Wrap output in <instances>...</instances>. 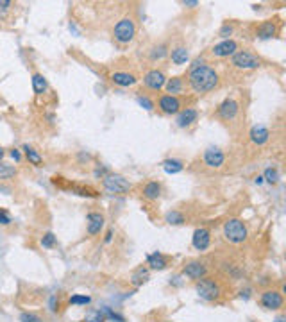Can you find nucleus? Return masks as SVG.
<instances>
[{
  "label": "nucleus",
  "mask_w": 286,
  "mask_h": 322,
  "mask_svg": "<svg viewBox=\"0 0 286 322\" xmlns=\"http://www.w3.org/2000/svg\"><path fill=\"white\" fill-rule=\"evenodd\" d=\"M188 84H190L193 93L204 95L208 92H213L215 88H218L220 77H218V72L215 68L204 64L202 59H197L188 72Z\"/></svg>",
  "instance_id": "1"
},
{
  "label": "nucleus",
  "mask_w": 286,
  "mask_h": 322,
  "mask_svg": "<svg viewBox=\"0 0 286 322\" xmlns=\"http://www.w3.org/2000/svg\"><path fill=\"white\" fill-rule=\"evenodd\" d=\"M231 64L236 70H256V68L261 66V59L257 58L256 54H252L251 50H247V48H241V50L238 48L231 56Z\"/></svg>",
  "instance_id": "2"
},
{
  "label": "nucleus",
  "mask_w": 286,
  "mask_h": 322,
  "mask_svg": "<svg viewBox=\"0 0 286 322\" xmlns=\"http://www.w3.org/2000/svg\"><path fill=\"white\" fill-rule=\"evenodd\" d=\"M113 36H115L117 43H120V45H129L136 36L135 20L131 16H123L122 20H118V24L115 25V31H113Z\"/></svg>",
  "instance_id": "3"
},
{
  "label": "nucleus",
  "mask_w": 286,
  "mask_h": 322,
  "mask_svg": "<svg viewBox=\"0 0 286 322\" xmlns=\"http://www.w3.org/2000/svg\"><path fill=\"white\" fill-rule=\"evenodd\" d=\"M224 236L231 244H241V242L247 240L249 231H247V226L240 218H229L227 222L224 224Z\"/></svg>",
  "instance_id": "4"
},
{
  "label": "nucleus",
  "mask_w": 286,
  "mask_h": 322,
  "mask_svg": "<svg viewBox=\"0 0 286 322\" xmlns=\"http://www.w3.org/2000/svg\"><path fill=\"white\" fill-rule=\"evenodd\" d=\"M102 186H104V190L107 193L123 195V193H127L133 188V184L120 174H107L105 177H102Z\"/></svg>",
  "instance_id": "5"
},
{
  "label": "nucleus",
  "mask_w": 286,
  "mask_h": 322,
  "mask_svg": "<svg viewBox=\"0 0 286 322\" xmlns=\"http://www.w3.org/2000/svg\"><path fill=\"white\" fill-rule=\"evenodd\" d=\"M195 290L199 293L200 299H204V301H215L218 299L220 295V287H218V283L215 279H211V277H202L197 281L195 285Z\"/></svg>",
  "instance_id": "6"
},
{
  "label": "nucleus",
  "mask_w": 286,
  "mask_h": 322,
  "mask_svg": "<svg viewBox=\"0 0 286 322\" xmlns=\"http://www.w3.org/2000/svg\"><path fill=\"white\" fill-rule=\"evenodd\" d=\"M158 107L163 115H177L182 109V100L174 95H161L158 99Z\"/></svg>",
  "instance_id": "7"
},
{
  "label": "nucleus",
  "mask_w": 286,
  "mask_h": 322,
  "mask_svg": "<svg viewBox=\"0 0 286 322\" xmlns=\"http://www.w3.org/2000/svg\"><path fill=\"white\" fill-rule=\"evenodd\" d=\"M240 113V104L236 102L234 99H226L222 104L218 106V109H216V117L220 118V120H226V122H231L234 118L238 117Z\"/></svg>",
  "instance_id": "8"
},
{
  "label": "nucleus",
  "mask_w": 286,
  "mask_h": 322,
  "mask_svg": "<svg viewBox=\"0 0 286 322\" xmlns=\"http://www.w3.org/2000/svg\"><path fill=\"white\" fill-rule=\"evenodd\" d=\"M165 82H166V76H165L161 70H158V68L149 70L145 74V77H143V84H145L151 92H159V90H163Z\"/></svg>",
  "instance_id": "9"
},
{
  "label": "nucleus",
  "mask_w": 286,
  "mask_h": 322,
  "mask_svg": "<svg viewBox=\"0 0 286 322\" xmlns=\"http://www.w3.org/2000/svg\"><path fill=\"white\" fill-rule=\"evenodd\" d=\"M261 306L267 308V310H281L283 305H285V299L277 290H267V292L261 293Z\"/></svg>",
  "instance_id": "10"
},
{
  "label": "nucleus",
  "mask_w": 286,
  "mask_h": 322,
  "mask_svg": "<svg viewBox=\"0 0 286 322\" xmlns=\"http://www.w3.org/2000/svg\"><path fill=\"white\" fill-rule=\"evenodd\" d=\"M197 120H199V111L195 107H182L181 111L175 115V123L181 129L192 127Z\"/></svg>",
  "instance_id": "11"
},
{
  "label": "nucleus",
  "mask_w": 286,
  "mask_h": 322,
  "mask_svg": "<svg viewBox=\"0 0 286 322\" xmlns=\"http://www.w3.org/2000/svg\"><path fill=\"white\" fill-rule=\"evenodd\" d=\"M236 50H238V43L229 38V40H222L220 43L213 45L211 56H215V58H229V56H233Z\"/></svg>",
  "instance_id": "12"
},
{
  "label": "nucleus",
  "mask_w": 286,
  "mask_h": 322,
  "mask_svg": "<svg viewBox=\"0 0 286 322\" xmlns=\"http://www.w3.org/2000/svg\"><path fill=\"white\" fill-rule=\"evenodd\" d=\"M204 163L210 167V169H220L224 163H226V154L218 149V147H210L206 149L204 153Z\"/></svg>",
  "instance_id": "13"
},
{
  "label": "nucleus",
  "mask_w": 286,
  "mask_h": 322,
  "mask_svg": "<svg viewBox=\"0 0 286 322\" xmlns=\"http://www.w3.org/2000/svg\"><path fill=\"white\" fill-rule=\"evenodd\" d=\"M104 215L99 213V211H90L86 217V229L90 236H97V234L102 231L104 228Z\"/></svg>",
  "instance_id": "14"
},
{
  "label": "nucleus",
  "mask_w": 286,
  "mask_h": 322,
  "mask_svg": "<svg viewBox=\"0 0 286 322\" xmlns=\"http://www.w3.org/2000/svg\"><path fill=\"white\" fill-rule=\"evenodd\" d=\"M192 244L193 247L197 249V251H206L211 244V233L210 229L206 228H199L193 231V236H192Z\"/></svg>",
  "instance_id": "15"
},
{
  "label": "nucleus",
  "mask_w": 286,
  "mask_h": 322,
  "mask_svg": "<svg viewBox=\"0 0 286 322\" xmlns=\"http://www.w3.org/2000/svg\"><path fill=\"white\" fill-rule=\"evenodd\" d=\"M182 274L190 277V279H202L206 276V265L202 261H190V263L184 265V269H182Z\"/></svg>",
  "instance_id": "16"
},
{
  "label": "nucleus",
  "mask_w": 286,
  "mask_h": 322,
  "mask_svg": "<svg viewBox=\"0 0 286 322\" xmlns=\"http://www.w3.org/2000/svg\"><path fill=\"white\" fill-rule=\"evenodd\" d=\"M256 34L257 38H261V40L275 38V36L279 34V25L275 24V22H272V20H267V22H263V24L257 25Z\"/></svg>",
  "instance_id": "17"
},
{
  "label": "nucleus",
  "mask_w": 286,
  "mask_h": 322,
  "mask_svg": "<svg viewBox=\"0 0 286 322\" xmlns=\"http://www.w3.org/2000/svg\"><path fill=\"white\" fill-rule=\"evenodd\" d=\"M249 136H251V141L254 143V145L261 147L270 140V131L265 127V125H254V127L251 129Z\"/></svg>",
  "instance_id": "18"
},
{
  "label": "nucleus",
  "mask_w": 286,
  "mask_h": 322,
  "mask_svg": "<svg viewBox=\"0 0 286 322\" xmlns=\"http://www.w3.org/2000/svg\"><path fill=\"white\" fill-rule=\"evenodd\" d=\"M111 82L117 86H122V88H129V86H135L138 79L135 74H129V72H115L111 76Z\"/></svg>",
  "instance_id": "19"
},
{
  "label": "nucleus",
  "mask_w": 286,
  "mask_h": 322,
  "mask_svg": "<svg viewBox=\"0 0 286 322\" xmlns=\"http://www.w3.org/2000/svg\"><path fill=\"white\" fill-rule=\"evenodd\" d=\"M147 265H149V270H163L168 265V258L163 252L156 251L147 256Z\"/></svg>",
  "instance_id": "20"
},
{
  "label": "nucleus",
  "mask_w": 286,
  "mask_h": 322,
  "mask_svg": "<svg viewBox=\"0 0 286 322\" xmlns=\"http://www.w3.org/2000/svg\"><path fill=\"white\" fill-rule=\"evenodd\" d=\"M161 192H163V188H161V183L158 181H149L141 190L147 200H158L161 197Z\"/></svg>",
  "instance_id": "21"
},
{
  "label": "nucleus",
  "mask_w": 286,
  "mask_h": 322,
  "mask_svg": "<svg viewBox=\"0 0 286 322\" xmlns=\"http://www.w3.org/2000/svg\"><path fill=\"white\" fill-rule=\"evenodd\" d=\"M170 59H172V63L177 64V66H181V64H186L188 59H190V54H188V48L179 45V47H174L170 50Z\"/></svg>",
  "instance_id": "22"
},
{
  "label": "nucleus",
  "mask_w": 286,
  "mask_h": 322,
  "mask_svg": "<svg viewBox=\"0 0 286 322\" xmlns=\"http://www.w3.org/2000/svg\"><path fill=\"white\" fill-rule=\"evenodd\" d=\"M165 90H166V95H174V97L182 93V90H184V81H182V77H172V79H166V82H165Z\"/></svg>",
  "instance_id": "23"
},
{
  "label": "nucleus",
  "mask_w": 286,
  "mask_h": 322,
  "mask_svg": "<svg viewBox=\"0 0 286 322\" xmlns=\"http://www.w3.org/2000/svg\"><path fill=\"white\" fill-rule=\"evenodd\" d=\"M166 54H168V45L166 43H158V45L149 48V59H151L152 63L161 61L163 58H166Z\"/></svg>",
  "instance_id": "24"
},
{
  "label": "nucleus",
  "mask_w": 286,
  "mask_h": 322,
  "mask_svg": "<svg viewBox=\"0 0 286 322\" xmlns=\"http://www.w3.org/2000/svg\"><path fill=\"white\" fill-rule=\"evenodd\" d=\"M32 90H34L36 95H45L48 90V82L47 79L41 76V74H34L32 76Z\"/></svg>",
  "instance_id": "25"
},
{
  "label": "nucleus",
  "mask_w": 286,
  "mask_h": 322,
  "mask_svg": "<svg viewBox=\"0 0 286 322\" xmlns=\"http://www.w3.org/2000/svg\"><path fill=\"white\" fill-rule=\"evenodd\" d=\"M161 165H163V170L166 172V174H179V172L184 169V165H182L181 159H175V158L165 159Z\"/></svg>",
  "instance_id": "26"
},
{
  "label": "nucleus",
  "mask_w": 286,
  "mask_h": 322,
  "mask_svg": "<svg viewBox=\"0 0 286 322\" xmlns=\"http://www.w3.org/2000/svg\"><path fill=\"white\" fill-rule=\"evenodd\" d=\"M24 154L25 158H27V161H29L30 165H34V167H41L43 165V158H41V154L36 151V149H32L30 145H24Z\"/></svg>",
  "instance_id": "27"
},
{
  "label": "nucleus",
  "mask_w": 286,
  "mask_h": 322,
  "mask_svg": "<svg viewBox=\"0 0 286 322\" xmlns=\"http://www.w3.org/2000/svg\"><path fill=\"white\" fill-rule=\"evenodd\" d=\"M149 279V269L147 267H138V269L131 274V283L135 285V287H140L143 283H147Z\"/></svg>",
  "instance_id": "28"
},
{
  "label": "nucleus",
  "mask_w": 286,
  "mask_h": 322,
  "mask_svg": "<svg viewBox=\"0 0 286 322\" xmlns=\"http://www.w3.org/2000/svg\"><path fill=\"white\" fill-rule=\"evenodd\" d=\"M18 170L13 167V165H7V163H2L0 161V181H9L13 177H16Z\"/></svg>",
  "instance_id": "29"
},
{
  "label": "nucleus",
  "mask_w": 286,
  "mask_h": 322,
  "mask_svg": "<svg viewBox=\"0 0 286 322\" xmlns=\"http://www.w3.org/2000/svg\"><path fill=\"white\" fill-rule=\"evenodd\" d=\"M279 179H281L279 170L275 169V167H269V169L265 170V174H263V181H267L269 184H277Z\"/></svg>",
  "instance_id": "30"
},
{
  "label": "nucleus",
  "mask_w": 286,
  "mask_h": 322,
  "mask_svg": "<svg viewBox=\"0 0 286 322\" xmlns=\"http://www.w3.org/2000/svg\"><path fill=\"white\" fill-rule=\"evenodd\" d=\"M166 222L179 226V224L184 222V215H182L181 211H170V213H166Z\"/></svg>",
  "instance_id": "31"
},
{
  "label": "nucleus",
  "mask_w": 286,
  "mask_h": 322,
  "mask_svg": "<svg viewBox=\"0 0 286 322\" xmlns=\"http://www.w3.org/2000/svg\"><path fill=\"white\" fill-rule=\"evenodd\" d=\"M136 102H138L141 107H145L147 111H152V109H154V102H152L149 97H145V95H136Z\"/></svg>",
  "instance_id": "32"
},
{
  "label": "nucleus",
  "mask_w": 286,
  "mask_h": 322,
  "mask_svg": "<svg viewBox=\"0 0 286 322\" xmlns=\"http://www.w3.org/2000/svg\"><path fill=\"white\" fill-rule=\"evenodd\" d=\"M91 303V297L90 295H72L70 297V305H79V306H86Z\"/></svg>",
  "instance_id": "33"
},
{
  "label": "nucleus",
  "mask_w": 286,
  "mask_h": 322,
  "mask_svg": "<svg viewBox=\"0 0 286 322\" xmlns=\"http://www.w3.org/2000/svg\"><path fill=\"white\" fill-rule=\"evenodd\" d=\"M41 245L45 247V249H52V247H56V236H54V233L43 234V238H41Z\"/></svg>",
  "instance_id": "34"
},
{
  "label": "nucleus",
  "mask_w": 286,
  "mask_h": 322,
  "mask_svg": "<svg viewBox=\"0 0 286 322\" xmlns=\"http://www.w3.org/2000/svg\"><path fill=\"white\" fill-rule=\"evenodd\" d=\"M233 32H234V25L233 24H227V22H226V24L220 27V31H218V36H220V38H224V40H229V36L233 34Z\"/></svg>",
  "instance_id": "35"
},
{
  "label": "nucleus",
  "mask_w": 286,
  "mask_h": 322,
  "mask_svg": "<svg viewBox=\"0 0 286 322\" xmlns=\"http://www.w3.org/2000/svg\"><path fill=\"white\" fill-rule=\"evenodd\" d=\"M0 224H2V226L11 224V215H9V211L4 210V208H0Z\"/></svg>",
  "instance_id": "36"
},
{
  "label": "nucleus",
  "mask_w": 286,
  "mask_h": 322,
  "mask_svg": "<svg viewBox=\"0 0 286 322\" xmlns=\"http://www.w3.org/2000/svg\"><path fill=\"white\" fill-rule=\"evenodd\" d=\"M104 319H105V317L102 315L100 311H91V313L88 315L86 322H104Z\"/></svg>",
  "instance_id": "37"
},
{
  "label": "nucleus",
  "mask_w": 286,
  "mask_h": 322,
  "mask_svg": "<svg viewBox=\"0 0 286 322\" xmlns=\"http://www.w3.org/2000/svg\"><path fill=\"white\" fill-rule=\"evenodd\" d=\"M104 313L107 315V319H111V321H117V322H125V319H123L122 315H118V313H115V311H111L109 308H104Z\"/></svg>",
  "instance_id": "38"
},
{
  "label": "nucleus",
  "mask_w": 286,
  "mask_h": 322,
  "mask_svg": "<svg viewBox=\"0 0 286 322\" xmlns=\"http://www.w3.org/2000/svg\"><path fill=\"white\" fill-rule=\"evenodd\" d=\"M20 321L22 322H43L40 317L32 315V313H22V315H20Z\"/></svg>",
  "instance_id": "39"
},
{
  "label": "nucleus",
  "mask_w": 286,
  "mask_h": 322,
  "mask_svg": "<svg viewBox=\"0 0 286 322\" xmlns=\"http://www.w3.org/2000/svg\"><path fill=\"white\" fill-rule=\"evenodd\" d=\"M9 156H11V158L16 161V163H20V161H22V153H20L18 149H11V151H9Z\"/></svg>",
  "instance_id": "40"
},
{
  "label": "nucleus",
  "mask_w": 286,
  "mask_h": 322,
  "mask_svg": "<svg viewBox=\"0 0 286 322\" xmlns=\"http://www.w3.org/2000/svg\"><path fill=\"white\" fill-rule=\"evenodd\" d=\"M11 6H13V2H9V0H0V9L7 11V9H9Z\"/></svg>",
  "instance_id": "41"
},
{
  "label": "nucleus",
  "mask_w": 286,
  "mask_h": 322,
  "mask_svg": "<svg viewBox=\"0 0 286 322\" xmlns=\"http://www.w3.org/2000/svg\"><path fill=\"white\" fill-rule=\"evenodd\" d=\"M182 6H186V7H190V9H193V7L199 6V2H197V0H193V2H190V0H184V2H182Z\"/></svg>",
  "instance_id": "42"
},
{
  "label": "nucleus",
  "mask_w": 286,
  "mask_h": 322,
  "mask_svg": "<svg viewBox=\"0 0 286 322\" xmlns=\"http://www.w3.org/2000/svg\"><path fill=\"white\" fill-rule=\"evenodd\" d=\"M111 238H113V231H107V233H105L104 242H105V244H109V242H111Z\"/></svg>",
  "instance_id": "43"
},
{
  "label": "nucleus",
  "mask_w": 286,
  "mask_h": 322,
  "mask_svg": "<svg viewBox=\"0 0 286 322\" xmlns=\"http://www.w3.org/2000/svg\"><path fill=\"white\" fill-rule=\"evenodd\" d=\"M263 183V176H257L256 177V184H261Z\"/></svg>",
  "instance_id": "44"
},
{
  "label": "nucleus",
  "mask_w": 286,
  "mask_h": 322,
  "mask_svg": "<svg viewBox=\"0 0 286 322\" xmlns=\"http://www.w3.org/2000/svg\"><path fill=\"white\" fill-rule=\"evenodd\" d=\"M4 154H6V153H4V149L0 147V161H2V158H4Z\"/></svg>",
  "instance_id": "45"
},
{
  "label": "nucleus",
  "mask_w": 286,
  "mask_h": 322,
  "mask_svg": "<svg viewBox=\"0 0 286 322\" xmlns=\"http://www.w3.org/2000/svg\"><path fill=\"white\" fill-rule=\"evenodd\" d=\"M275 322H285V317H279V319H277Z\"/></svg>",
  "instance_id": "46"
}]
</instances>
